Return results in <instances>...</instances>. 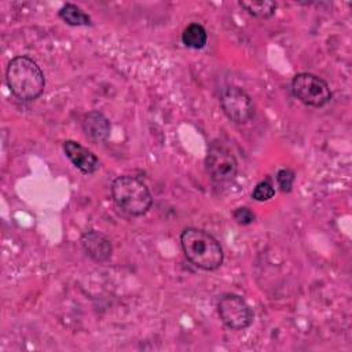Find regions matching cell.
Wrapping results in <instances>:
<instances>
[{
	"mask_svg": "<svg viewBox=\"0 0 352 352\" xmlns=\"http://www.w3.org/2000/svg\"><path fill=\"white\" fill-rule=\"evenodd\" d=\"M111 198L116 208L129 217L146 214L153 205V195L148 187L140 179L129 175L114 179Z\"/></svg>",
	"mask_w": 352,
	"mask_h": 352,
	"instance_id": "obj_3",
	"label": "cell"
},
{
	"mask_svg": "<svg viewBox=\"0 0 352 352\" xmlns=\"http://www.w3.org/2000/svg\"><path fill=\"white\" fill-rule=\"evenodd\" d=\"M81 246H82L84 252L95 263H106L111 257V252H113L111 242L109 241V238L104 234H102L96 230H91V231H87L85 234H82Z\"/></svg>",
	"mask_w": 352,
	"mask_h": 352,
	"instance_id": "obj_9",
	"label": "cell"
},
{
	"mask_svg": "<svg viewBox=\"0 0 352 352\" xmlns=\"http://www.w3.org/2000/svg\"><path fill=\"white\" fill-rule=\"evenodd\" d=\"M292 92L296 99L309 107H323L331 99L329 84L312 73L296 74L292 80Z\"/></svg>",
	"mask_w": 352,
	"mask_h": 352,
	"instance_id": "obj_5",
	"label": "cell"
},
{
	"mask_svg": "<svg viewBox=\"0 0 352 352\" xmlns=\"http://www.w3.org/2000/svg\"><path fill=\"white\" fill-rule=\"evenodd\" d=\"M58 15L62 21H65L70 26H88V25H91V18L88 16V14H85L78 6H76L73 3L63 4L59 8Z\"/></svg>",
	"mask_w": 352,
	"mask_h": 352,
	"instance_id": "obj_12",
	"label": "cell"
},
{
	"mask_svg": "<svg viewBox=\"0 0 352 352\" xmlns=\"http://www.w3.org/2000/svg\"><path fill=\"white\" fill-rule=\"evenodd\" d=\"M205 166L212 183L217 187H226L232 183L238 172V162L234 154L221 142H213L209 146Z\"/></svg>",
	"mask_w": 352,
	"mask_h": 352,
	"instance_id": "obj_4",
	"label": "cell"
},
{
	"mask_svg": "<svg viewBox=\"0 0 352 352\" xmlns=\"http://www.w3.org/2000/svg\"><path fill=\"white\" fill-rule=\"evenodd\" d=\"M239 6L250 15L260 18V19H268L271 18L276 11V3L272 0H241Z\"/></svg>",
	"mask_w": 352,
	"mask_h": 352,
	"instance_id": "obj_11",
	"label": "cell"
},
{
	"mask_svg": "<svg viewBox=\"0 0 352 352\" xmlns=\"http://www.w3.org/2000/svg\"><path fill=\"white\" fill-rule=\"evenodd\" d=\"M294 179H296L294 172L290 170V169H286V168L278 170V173H276V183H278V187L282 192H290L292 191Z\"/></svg>",
	"mask_w": 352,
	"mask_h": 352,
	"instance_id": "obj_15",
	"label": "cell"
},
{
	"mask_svg": "<svg viewBox=\"0 0 352 352\" xmlns=\"http://www.w3.org/2000/svg\"><path fill=\"white\" fill-rule=\"evenodd\" d=\"M6 81L11 94L23 102L37 99L45 88V77L40 66L25 55L10 60L6 70Z\"/></svg>",
	"mask_w": 352,
	"mask_h": 352,
	"instance_id": "obj_1",
	"label": "cell"
},
{
	"mask_svg": "<svg viewBox=\"0 0 352 352\" xmlns=\"http://www.w3.org/2000/svg\"><path fill=\"white\" fill-rule=\"evenodd\" d=\"M217 312L226 327L231 330H245L253 322L250 305L238 294L228 293L221 296L217 302Z\"/></svg>",
	"mask_w": 352,
	"mask_h": 352,
	"instance_id": "obj_6",
	"label": "cell"
},
{
	"mask_svg": "<svg viewBox=\"0 0 352 352\" xmlns=\"http://www.w3.org/2000/svg\"><path fill=\"white\" fill-rule=\"evenodd\" d=\"M232 217H234V220L238 223V224H241V226H249V224H252L253 221H254V213L249 209V208H238V209H235L234 212H232Z\"/></svg>",
	"mask_w": 352,
	"mask_h": 352,
	"instance_id": "obj_16",
	"label": "cell"
},
{
	"mask_svg": "<svg viewBox=\"0 0 352 352\" xmlns=\"http://www.w3.org/2000/svg\"><path fill=\"white\" fill-rule=\"evenodd\" d=\"M63 153L69 161L84 175H92L100 168L99 158L78 142L65 140Z\"/></svg>",
	"mask_w": 352,
	"mask_h": 352,
	"instance_id": "obj_8",
	"label": "cell"
},
{
	"mask_svg": "<svg viewBox=\"0 0 352 352\" xmlns=\"http://www.w3.org/2000/svg\"><path fill=\"white\" fill-rule=\"evenodd\" d=\"M81 126H82V132L87 136V139H89L92 143H96V144L106 142L107 138L110 136V131H111L109 118L98 110L88 111L82 117Z\"/></svg>",
	"mask_w": 352,
	"mask_h": 352,
	"instance_id": "obj_10",
	"label": "cell"
},
{
	"mask_svg": "<svg viewBox=\"0 0 352 352\" xmlns=\"http://www.w3.org/2000/svg\"><path fill=\"white\" fill-rule=\"evenodd\" d=\"M208 40V33L205 28L199 23H190L182 33V43L187 48L201 50L205 47Z\"/></svg>",
	"mask_w": 352,
	"mask_h": 352,
	"instance_id": "obj_13",
	"label": "cell"
},
{
	"mask_svg": "<svg viewBox=\"0 0 352 352\" xmlns=\"http://www.w3.org/2000/svg\"><path fill=\"white\" fill-rule=\"evenodd\" d=\"M220 104L227 118L235 124H246L254 116L252 98L239 87L224 88L220 95Z\"/></svg>",
	"mask_w": 352,
	"mask_h": 352,
	"instance_id": "obj_7",
	"label": "cell"
},
{
	"mask_svg": "<svg viewBox=\"0 0 352 352\" xmlns=\"http://www.w3.org/2000/svg\"><path fill=\"white\" fill-rule=\"evenodd\" d=\"M275 195V188L272 186V183L265 179L260 183H257V186L254 187L253 192H252V198L254 201H258V202H264V201H268L271 199L272 197Z\"/></svg>",
	"mask_w": 352,
	"mask_h": 352,
	"instance_id": "obj_14",
	"label": "cell"
},
{
	"mask_svg": "<svg viewBox=\"0 0 352 352\" xmlns=\"http://www.w3.org/2000/svg\"><path fill=\"white\" fill-rule=\"evenodd\" d=\"M180 245L187 260L204 271L217 270L223 264L220 242L205 230L187 227L180 235Z\"/></svg>",
	"mask_w": 352,
	"mask_h": 352,
	"instance_id": "obj_2",
	"label": "cell"
}]
</instances>
